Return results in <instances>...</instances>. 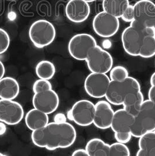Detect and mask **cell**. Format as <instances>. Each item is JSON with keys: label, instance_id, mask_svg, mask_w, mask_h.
<instances>
[{"label": "cell", "instance_id": "obj_1", "mask_svg": "<svg viewBox=\"0 0 155 156\" xmlns=\"http://www.w3.org/2000/svg\"><path fill=\"white\" fill-rule=\"evenodd\" d=\"M77 136L75 128L70 123L53 122L32 131L31 139L36 146L52 151L70 147L76 141Z\"/></svg>", "mask_w": 155, "mask_h": 156}, {"label": "cell", "instance_id": "obj_2", "mask_svg": "<svg viewBox=\"0 0 155 156\" xmlns=\"http://www.w3.org/2000/svg\"><path fill=\"white\" fill-rule=\"evenodd\" d=\"M155 130V104L145 100L140 110L135 116L130 132L133 137L140 138L146 132Z\"/></svg>", "mask_w": 155, "mask_h": 156}, {"label": "cell", "instance_id": "obj_3", "mask_svg": "<svg viewBox=\"0 0 155 156\" xmlns=\"http://www.w3.org/2000/svg\"><path fill=\"white\" fill-rule=\"evenodd\" d=\"M140 91L141 84L138 80L129 76L122 81H111L105 98L111 105H122L128 94Z\"/></svg>", "mask_w": 155, "mask_h": 156}, {"label": "cell", "instance_id": "obj_4", "mask_svg": "<svg viewBox=\"0 0 155 156\" xmlns=\"http://www.w3.org/2000/svg\"><path fill=\"white\" fill-rule=\"evenodd\" d=\"M29 36L36 48L42 49L54 42L56 37V30L51 22L39 20L30 25Z\"/></svg>", "mask_w": 155, "mask_h": 156}, {"label": "cell", "instance_id": "obj_5", "mask_svg": "<svg viewBox=\"0 0 155 156\" xmlns=\"http://www.w3.org/2000/svg\"><path fill=\"white\" fill-rule=\"evenodd\" d=\"M95 105L88 99H81L72 105L67 113L69 120L79 126H89L93 123Z\"/></svg>", "mask_w": 155, "mask_h": 156}, {"label": "cell", "instance_id": "obj_6", "mask_svg": "<svg viewBox=\"0 0 155 156\" xmlns=\"http://www.w3.org/2000/svg\"><path fill=\"white\" fill-rule=\"evenodd\" d=\"M85 61L91 73L107 74L113 67L112 55L98 45L89 51Z\"/></svg>", "mask_w": 155, "mask_h": 156}, {"label": "cell", "instance_id": "obj_7", "mask_svg": "<svg viewBox=\"0 0 155 156\" xmlns=\"http://www.w3.org/2000/svg\"><path fill=\"white\" fill-rule=\"evenodd\" d=\"M134 20L130 25L142 32L146 27H152L155 19V4L150 0H140L134 5Z\"/></svg>", "mask_w": 155, "mask_h": 156}, {"label": "cell", "instance_id": "obj_8", "mask_svg": "<svg viewBox=\"0 0 155 156\" xmlns=\"http://www.w3.org/2000/svg\"><path fill=\"white\" fill-rule=\"evenodd\" d=\"M97 44L96 39L93 36L85 34H78L71 38L68 50L71 56L79 61L86 60L89 51Z\"/></svg>", "mask_w": 155, "mask_h": 156}, {"label": "cell", "instance_id": "obj_9", "mask_svg": "<svg viewBox=\"0 0 155 156\" xmlns=\"http://www.w3.org/2000/svg\"><path fill=\"white\" fill-rule=\"evenodd\" d=\"M92 27L97 35L103 38H110L115 35L119 30V18L103 11L94 17Z\"/></svg>", "mask_w": 155, "mask_h": 156}, {"label": "cell", "instance_id": "obj_10", "mask_svg": "<svg viewBox=\"0 0 155 156\" xmlns=\"http://www.w3.org/2000/svg\"><path fill=\"white\" fill-rule=\"evenodd\" d=\"M110 81L107 74L91 73L84 81L85 92L93 98H105Z\"/></svg>", "mask_w": 155, "mask_h": 156}, {"label": "cell", "instance_id": "obj_11", "mask_svg": "<svg viewBox=\"0 0 155 156\" xmlns=\"http://www.w3.org/2000/svg\"><path fill=\"white\" fill-rule=\"evenodd\" d=\"M24 117L21 105L14 100L0 99V121L8 125L19 123Z\"/></svg>", "mask_w": 155, "mask_h": 156}, {"label": "cell", "instance_id": "obj_12", "mask_svg": "<svg viewBox=\"0 0 155 156\" xmlns=\"http://www.w3.org/2000/svg\"><path fill=\"white\" fill-rule=\"evenodd\" d=\"M143 37L138 29L131 25L125 29L121 35V42L126 53L131 56H139Z\"/></svg>", "mask_w": 155, "mask_h": 156}, {"label": "cell", "instance_id": "obj_13", "mask_svg": "<svg viewBox=\"0 0 155 156\" xmlns=\"http://www.w3.org/2000/svg\"><path fill=\"white\" fill-rule=\"evenodd\" d=\"M33 107L46 114L54 112L60 104V98L53 89L43 92L35 93L32 98Z\"/></svg>", "mask_w": 155, "mask_h": 156}, {"label": "cell", "instance_id": "obj_14", "mask_svg": "<svg viewBox=\"0 0 155 156\" xmlns=\"http://www.w3.org/2000/svg\"><path fill=\"white\" fill-rule=\"evenodd\" d=\"M65 15L70 21L75 23L85 22L91 14L88 2L84 0H70L65 7Z\"/></svg>", "mask_w": 155, "mask_h": 156}, {"label": "cell", "instance_id": "obj_15", "mask_svg": "<svg viewBox=\"0 0 155 156\" xmlns=\"http://www.w3.org/2000/svg\"><path fill=\"white\" fill-rule=\"evenodd\" d=\"M114 114V111L112 105L107 101H99L95 104L93 124L99 129H109L111 127Z\"/></svg>", "mask_w": 155, "mask_h": 156}, {"label": "cell", "instance_id": "obj_16", "mask_svg": "<svg viewBox=\"0 0 155 156\" xmlns=\"http://www.w3.org/2000/svg\"><path fill=\"white\" fill-rule=\"evenodd\" d=\"M134 119L135 116L133 115L123 108L114 111L110 128L114 133L130 132Z\"/></svg>", "mask_w": 155, "mask_h": 156}, {"label": "cell", "instance_id": "obj_17", "mask_svg": "<svg viewBox=\"0 0 155 156\" xmlns=\"http://www.w3.org/2000/svg\"><path fill=\"white\" fill-rule=\"evenodd\" d=\"M25 121L26 126L30 130L34 131L47 125L49 123V118L48 114L34 108L28 112Z\"/></svg>", "mask_w": 155, "mask_h": 156}, {"label": "cell", "instance_id": "obj_18", "mask_svg": "<svg viewBox=\"0 0 155 156\" xmlns=\"http://www.w3.org/2000/svg\"><path fill=\"white\" fill-rule=\"evenodd\" d=\"M19 91V84L14 78L4 77L0 80V99L14 100Z\"/></svg>", "mask_w": 155, "mask_h": 156}, {"label": "cell", "instance_id": "obj_19", "mask_svg": "<svg viewBox=\"0 0 155 156\" xmlns=\"http://www.w3.org/2000/svg\"><path fill=\"white\" fill-rule=\"evenodd\" d=\"M144 97L140 91L131 92L127 95L122 102L123 109L134 116L136 115L144 101Z\"/></svg>", "mask_w": 155, "mask_h": 156}, {"label": "cell", "instance_id": "obj_20", "mask_svg": "<svg viewBox=\"0 0 155 156\" xmlns=\"http://www.w3.org/2000/svg\"><path fill=\"white\" fill-rule=\"evenodd\" d=\"M129 5V0H103V11L120 18Z\"/></svg>", "mask_w": 155, "mask_h": 156}, {"label": "cell", "instance_id": "obj_21", "mask_svg": "<svg viewBox=\"0 0 155 156\" xmlns=\"http://www.w3.org/2000/svg\"><path fill=\"white\" fill-rule=\"evenodd\" d=\"M110 144L99 138H93L86 143L85 149L89 156H109Z\"/></svg>", "mask_w": 155, "mask_h": 156}, {"label": "cell", "instance_id": "obj_22", "mask_svg": "<svg viewBox=\"0 0 155 156\" xmlns=\"http://www.w3.org/2000/svg\"><path fill=\"white\" fill-rule=\"evenodd\" d=\"M35 71L39 78L50 80L56 74V67L50 61L42 60L36 65Z\"/></svg>", "mask_w": 155, "mask_h": 156}, {"label": "cell", "instance_id": "obj_23", "mask_svg": "<svg viewBox=\"0 0 155 156\" xmlns=\"http://www.w3.org/2000/svg\"><path fill=\"white\" fill-rule=\"evenodd\" d=\"M155 56V36H144L139 56L149 58Z\"/></svg>", "mask_w": 155, "mask_h": 156}, {"label": "cell", "instance_id": "obj_24", "mask_svg": "<svg viewBox=\"0 0 155 156\" xmlns=\"http://www.w3.org/2000/svg\"><path fill=\"white\" fill-rule=\"evenodd\" d=\"M139 149L155 151V130L142 135L138 140Z\"/></svg>", "mask_w": 155, "mask_h": 156}, {"label": "cell", "instance_id": "obj_25", "mask_svg": "<svg viewBox=\"0 0 155 156\" xmlns=\"http://www.w3.org/2000/svg\"><path fill=\"white\" fill-rule=\"evenodd\" d=\"M109 73L111 81H122L129 77V73L127 69L120 65L113 67Z\"/></svg>", "mask_w": 155, "mask_h": 156}, {"label": "cell", "instance_id": "obj_26", "mask_svg": "<svg viewBox=\"0 0 155 156\" xmlns=\"http://www.w3.org/2000/svg\"><path fill=\"white\" fill-rule=\"evenodd\" d=\"M130 154L129 149L126 144L117 142L110 144V156H129Z\"/></svg>", "mask_w": 155, "mask_h": 156}, {"label": "cell", "instance_id": "obj_27", "mask_svg": "<svg viewBox=\"0 0 155 156\" xmlns=\"http://www.w3.org/2000/svg\"><path fill=\"white\" fill-rule=\"evenodd\" d=\"M32 89L34 93H38L52 90V85L49 80L39 78L34 83Z\"/></svg>", "mask_w": 155, "mask_h": 156}, {"label": "cell", "instance_id": "obj_28", "mask_svg": "<svg viewBox=\"0 0 155 156\" xmlns=\"http://www.w3.org/2000/svg\"><path fill=\"white\" fill-rule=\"evenodd\" d=\"M10 37L7 32L0 28V55L6 52L10 45Z\"/></svg>", "mask_w": 155, "mask_h": 156}, {"label": "cell", "instance_id": "obj_29", "mask_svg": "<svg viewBox=\"0 0 155 156\" xmlns=\"http://www.w3.org/2000/svg\"><path fill=\"white\" fill-rule=\"evenodd\" d=\"M132 135L130 132L114 133V138L117 142L127 144L131 140Z\"/></svg>", "mask_w": 155, "mask_h": 156}, {"label": "cell", "instance_id": "obj_30", "mask_svg": "<svg viewBox=\"0 0 155 156\" xmlns=\"http://www.w3.org/2000/svg\"><path fill=\"white\" fill-rule=\"evenodd\" d=\"M121 18L124 21L126 22L131 23L134 20V5L129 4Z\"/></svg>", "mask_w": 155, "mask_h": 156}, {"label": "cell", "instance_id": "obj_31", "mask_svg": "<svg viewBox=\"0 0 155 156\" xmlns=\"http://www.w3.org/2000/svg\"><path fill=\"white\" fill-rule=\"evenodd\" d=\"M137 156H155V151L139 149L136 153Z\"/></svg>", "mask_w": 155, "mask_h": 156}, {"label": "cell", "instance_id": "obj_32", "mask_svg": "<svg viewBox=\"0 0 155 156\" xmlns=\"http://www.w3.org/2000/svg\"><path fill=\"white\" fill-rule=\"evenodd\" d=\"M148 99L155 104V86H151L148 91Z\"/></svg>", "mask_w": 155, "mask_h": 156}, {"label": "cell", "instance_id": "obj_33", "mask_svg": "<svg viewBox=\"0 0 155 156\" xmlns=\"http://www.w3.org/2000/svg\"><path fill=\"white\" fill-rule=\"evenodd\" d=\"M72 156H89L86 149H79L75 150L72 154Z\"/></svg>", "mask_w": 155, "mask_h": 156}, {"label": "cell", "instance_id": "obj_34", "mask_svg": "<svg viewBox=\"0 0 155 156\" xmlns=\"http://www.w3.org/2000/svg\"><path fill=\"white\" fill-rule=\"evenodd\" d=\"M54 122L57 123H62L66 122V118L65 115L61 113L57 114L54 117Z\"/></svg>", "mask_w": 155, "mask_h": 156}, {"label": "cell", "instance_id": "obj_35", "mask_svg": "<svg viewBox=\"0 0 155 156\" xmlns=\"http://www.w3.org/2000/svg\"><path fill=\"white\" fill-rule=\"evenodd\" d=\"M7 131L6 124L0 121V136L4 135Z\"/></svg>", "mask_w": 155, "mask_h": 156}, {"label": "cell", "instance_id": "obj_36", "mask_svg": "<svg viewBox=\"0 0 155 156\" xmlns=\"http://www.w3.org/2000/svg\"><path fill=\"white\" fill-rule=\"evenodd\" d=\"M5 73V66L3 64V63L0 60V80L4 77Z\"/></svg>", "mask_w": 155, "mask_h": 156}, {"label": "cell", "instance_id": "obj_37", "mask_svg": "<svg viewBox=\"0 0 155 156\" xmlns=\"http://www.w3.org/2000/svg\"><path fill=\"white\" fill-rule=\"evenodd\" d=\"M150 84L151 86H155V71L150 76Z\"/></svg>", "mask_w": 155, "mask_h": 156}, {"label": "cell", "instance_id": "obj_38", "mask_svg": "<svg viewBox=\"0 0 155 156\" xmlns=\"http://www.w3.org/2000/svg\"><path fill=\"white\" fill-rule=\"evenodd\" d=\"M84 1L85 2H88V3H89V2H94V1H95L96 0H84Z\"/></svg>", "mask_w": 155, "mask_h": 156}, {"label": "cell", "instance_id": "obj_39", "mask_svg": "<svg viewBox=\"0 0 155 156\" xmlns=\"http://www.w3.org/2000/svg\"><path fill=\"white\" fill-rule=\"evenodd\" d=\"M153 28L154 29V30H155V19L154 22H153Z\"/></svg>", "mask_w": 155, "mask_h": 156}, {"label": "cell", "instance_id": "obj_40", "mask_svg": "<svg viewBox=\"0 0 155 156\" xmlns=\"http://www.w3.org/2000/svg\"><path fill=\"white\" fill-rule=\"evenodd\" d=\"M6 156V155H5V154H4L3 153H0V156Z\"/></svg>", "mask_w": 155, "mask_h": 156}, {"label": "cell", "instance_id": "obj_41", "mask_svg": "<svg viewBox=\"0 0 155 156\" xmlns=\"http://www.w3.org/2000/svg\"><path fill=\"white\" fill-rule=\"evenodd\" d=\"M9 1H15V0H9Z\"/></svg>", "mask_w": 155, "mask_h": 156}]
</instances>
